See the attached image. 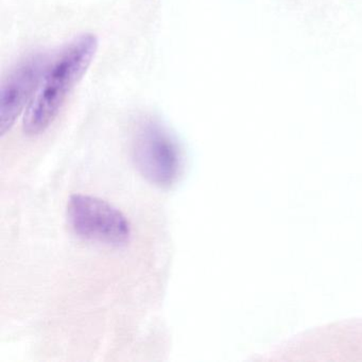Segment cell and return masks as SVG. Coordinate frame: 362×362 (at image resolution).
Wrapping results in <instances>:
<instances>
[{"mask_svg": "<svg viewBox=\"0 0 362 362\" xmlns=\"http://www.w3.org/2000/svg\"><path fill=\"white\" fill-rule=\"evenodd\" d=\"M96 35L76 37L44 74L33 101L25 112L23 130L27 135L45 132L58 117L69 94L92 64L98 49Z\"/></svg>", "mask_w": 362, "mask_h": 362, "instance_id": "obj_1", "label": "cell"}, {"mask_svg": "<svg viewBox=\"0 0 362 362\" xmlns=\"http://www.w3.org/2000/svg\"><path fill=\"white\" fill-rule=\"evenodd\" d=\"M132 152L135 166L154 185L169 187L181 173V153L175 139L160 122L152 118H146L137 124Z\"/></svg>", "mask_w": 362, "mask_h": 362, "instance_id": "obj_2", "label": "cell"}, {"mask_svg": "<svg viewBox=\"0 0 362 362\" xmlns=\"http://www.w3.org/2000/svg\"><path fill=\"white\" fill-rule=\"evenodd\" d=\"M66 215L74 233L86 240L122 247L132 236V228L126 216L96 197L74 194L67 203Z\"/></svg>", "mask_w": 362, "mask_h": 362, "instance_id": "obj_3", "label": "cell"}, {"mask_svg": "<svg viewBox=\"0 0 362 362\" xmlns=\"http://www.w3.org/2000/svg\"><path fill=\"white\" fill-rule=\"evenodd\" d=\"M47 67L45 57H30L13 69L4 82L0 90L1 136L13 127L18 116L30 105Z\"/></svg>", "mask_w": 362, "mask_h": 362, "instance_id": "obj_4", "label": "cell"}]
</instances>
